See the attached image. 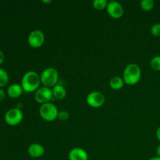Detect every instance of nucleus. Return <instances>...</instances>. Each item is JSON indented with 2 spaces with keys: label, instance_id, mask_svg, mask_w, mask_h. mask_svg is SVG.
<instances>
[{
  "label": "nucleus",
  "instance_id": "obj_1",
  "mask_svg": "<svg viewBox=\"0 0 160 160\" xmlns=\"http://www.w3.org/2000/svg\"><path fill=\"white\" fill-rule=\"evenodd\" d=\"M40 75L35 71H28L23 75L20 85L24 92H35L40 88Z\"/></svg>",
  "mask_w": 160,
  "mask_h": 160
},
{
  "label": "nucleus",
  "instance_id": "obj_2",
  "mask_svg": "<svg viewBox=\"0 0 160 160\" xmlns=\"http://www.w3.org/2000/svg\"><path fill=\"white\" fill-rule=\"evenodd\" d=\"M141 78H142V70L137 64H128L125 67L123 73V79L126 84L134 85L139 82Z\"/></svg>",
  "mask_w": 160,
  "mask_h": 160
},
{
  "label": "nucleus",
  "instance_id": "obj_3",
  "mask_svg": "<svg viewBox=\"0 0 160 160\" xmlns=\"http://www.w3.org/2000/svg\"><path fill=\"white\" fill-rule=\"evenodd\" d=\"M40 78L42 85L51 88L57 84L59 81V72L55 67H48L42 72Z\"/></svg>",
  "mask_w": 160,
  "mask_h": 160
},
{
  "label": "nucleus",
  "instance_id": "obj_4",
  "mask_svg": "<svg viewBox=\"0 0 160 160\" xmlns=\"http://www.w3.org/2000/svg\"><path fill=\"white\" fill-rule=\"evenodd\" d=\"M57 107L53 103L48 102L41 105L39 108V114L42 119L47 122H52L58 118Z\"/></svg>",
  "mask_w": 160,
  "mask_h": 160
},
{
  "label": "nucleus",
  "instance_id": "obj_5",
  "mask_svg": "<svg viewBox=\"0 0 160 160\" xmlns=\"http://www.w3.org/2000/svg\"><path fill=\"white\" fill-rule=\"evenodd\" d=\"M23 113L19 108H11L5 114V121L9 126H17L21 123Z\"/></svg>",
  "mask_w": 160,
  "mask_h": 160
},
{
  "label": "nucleus",
  "instance_id": "obj_6",
  "mask_svg": "<svg viewBox=\"0 0 160 160\" xmlns=\"http://www.w3.org/2000/svg\"><path fill=\"white\" fill-rule=\"evenodd\" d=\"M53 98L52 90L49 88L42 86L34 92V99L41 105L51 102Z\"/></svg>",
  "mask_w": 160,
  "mask_h": 160
},
{
  "label": "nucleus",
  "instance_id": "obj_7",
  "mask_svg": "<svg viewBox=\"0 0 160 160\" xmlns=\"http://www.w3.org/2000/svg\"><path fill=\"white\" fill-rule=\"evenodd\" d=\"M86 102L90 107L100 108L106 102V97L102 92L98 91H94L90 92L86 98Z\"/></svg>",
  "mask_w": 160,
  "mask_h": 160
},
{
  "label": "nucleus",
  "instance_id": "obj_8",
  "mask_svg": "<svg viewBox=\"0 0 160 160\" xmlns=\"http://www.w3.org/2000/svg\"><path fill=\"white\" fill-rule=\"evenodd\" d=\"M45 40V34L41 30H34L30 33L28 37V45L34 48H40L42 46Z\"/></svg>",
  "mask_w": 160,
  "mask_h": 160
},
{
  "label": "nucleus",
  "instance_id": "obj_9",
  "mask_svg": "<svg viewBox=\"0 0 160 160\" xmlns=\"http://www.w3.org/2000/svg\"><path fill=\"white\" fill-rule=\"evenodd\" d=\"M106 12L112 18L120 19L123 16L124 9H123V6L120 2L116 1H111L108 2Z\"/></svg>",
  "mask_w": 160,
  "mask_h": 160
},
{
  "label": "nucleus",
  "instance_id": "obj_10",
  "mask_svg": "<svg viewBox=\"0 0 160 160\" xmlns=\"http://www.w3.org/2000/svg\"><path fill=\"white\" fill-rule=\"evenodd\" d=\"M68 158L69 160H88V155L84 148L76 147L70 150Z\"/></svg>",
  "mask_w": 160,
  "mask_h": 160
},
{
  "label": "nucleus",
  "instance_id": "obj_11",
  "mask_svg": "<svg viewBox=\"0 0 160 160\" xmlns=\"http://www.w3.org/2000/svg\"><path fill=\"white\" fill-rule=\"evenodd\" d=\"M45 148L38 143H33L28 148V153L32 158H40L45 154Z\"/></svg>",
  "mask_w": 160,
  "mask_h": 160
},
{
  "label": "nucleus",
  "instance_id": "obj_12",
  "mask_svg": "<svg viewBox=\"0 0 160 160\" xmlns=\"http://www.w3.org/2000/svg\"><path fill=\"white\" fill-rule=\"evenodd\" d=\"M23 88L20 84H12L8 87L6 94L12 98H17L23 94Z\"/></svg>",
  "mask_w": 160,
  "mask_h": 160
},
{
  "label": "nucleus",
  "instance_id": "obj_13",
  "mask_svg": "<svg viewBox=\"0 0 160 160\" xmlns=\"http://www.w3.org/2000/svg\"><path fill=\"white\" fill-rule=\"evenodd\" d=\"M53 98L56 100H62L67 96V90L61 84H56L52 88Z\"/></svg>",
  "mask_w": 160,
  "mask_h": 160
},
{
  "label": "nucleus",
  "instance_id": "obj_14",
  "mask_svg": "<svg viewBox=\"0 0 160 160\" xmlns=\"http://www.w3.org/2000/svg\"><path fill=\"white\" fill-rule=\"evenodd\" d=\"M124 81L120 77H113L109 81V87L113 90H120L124 85Z\"/></svg>",
  "mask_w": 160,
  "mask_h": 160
},
{
  "label": "nucleus",
  "instance_id": "obj_15",
  "mask_svg": "<svg viewBox=\"0 0 160 160\" xmlns=\"http://www.w3.org/2000/svg\"><path fill=\"white\" fill-rule=\"evenodd\" d=\"M9 74L4 69L0 67V88L6 86L9 82Z\"/></svg>",
  "mask_w": 160,
  "mask_h": 160
},
{
  "label": "nucleus",
  "instance_id": "obj_16",
  "mask_svg": "<svg viewBox=\"0 0 160 160\" xmlns=\"http://www.w3.org/2000/svg\"><path fill=\"white\" fill-rule=\"evenodd\" d=\"M154 5L153 0H142L140 2V7L144 11H150L153 9Z\"/></svg>",
  "mask_w": 160,
  "mask_h": 160
},
{
  "label": "nucleus",
  "instance_id": "obj_17",
  "mask_svg": "<svg viewBox=\"0 0 160 160\" xmlns=\"http://www.w3.org/2000/svg\"><path fill=\"white\" fill-rule=\"evenodd\" d=\"M108 5V2L106 0H95L93 2V7L96 10H102L106 9Z\"/></svg>",
  "mask_w": 160,
  "mask_h": 160
},
{
  "label": "nucleus",
  "instance_id": "obj_18",
  "mask_svg": "<svg viewBox=\"0 0 160 160\" xmlns=\"http://www.w3.org/2000/svg\"><path fill=\"white\" fill-rule=\"evenodd\" d=\"M150 67L153 70L160 71V56H156L150 61Z\"/></svg>",
  "mask_w": 160,
  "mask_h": 160
},
{
  "label": "nucleus",
  "instance_id": "obj_19",
  "mask_svg": "<svg viewBox=\"0 0 160 160\" xmlns=\"http://www.w3.org/2000/svg\"><path fill=\"white\" fill-rule=\"evenodd\" d=\"M151 34L156 38L160 37V23H154L152 26Z\"/></svg>",
  "mask_w": 160,
  "mask_h": 160
},
{
  "label": "nucleus",
  "instance_id": "obj_20",
  "mask_svg": "<svg viewBox=\"0 0 160 160\" xmlns=\"http://www.w3.org/2000/svg\"><path fill=\"white\" fill-rule=\"evenodd\" d=\"M70 117V114L66 110H61L59 111V113H58V119L62 121H67V120Z\"/></svg>",
  "mask_w": 160,
  "mask_h": 160
},
{
  "label": "nucleus",
  "instance_id": "obj_21",
  "mask_svg": "<svg viewBox=\"0 0 160 160\" xmlns=\"http://www.w3.org/2000/svg\"><path fill=\"white\" fill-rule=\"evenodd\" d=\"M6 92L2 88H0V102L4 100V98H6Z\"/></svg>",
  "mask_w": 160,
  "mask_h": 160
},
{
  "label": "nucleus",
  "instance_id": "obj_22",
  "mask_svg": "<svg viewBox=\"0 0 160 160\" xmlns=\"http://www.w3.org/2000/svg\"><path fill=\"white\" fill-rule=\"evenodd\" d=\"M5 60V54L2 50H0V66L3 63Z\"/></svg>",
  "mask_w": 160,
  "mask_h": 160
},
{
  "label": "nucleus",
  "instance_id": "obj_23",
  "mask_svg": "<svg viewBox=\"0 0 160 160\" xmlns=\"http://www.w3.org/2000/svg\"><path fill=\"white\" fill-rule=\"evenodd\" d=\"M156 156H158V157H160V144L159 145L157 146V148H156Z\"/></svg>",
  "mask_w": 160,
  "mask_h": 160
},
{
  "label": "nucleus",
  "instance_id": "obj_24",
  "mask_svg": "<svg viewBox=\"0 0 160 160\" xmlns=\"http://www.w3.org/2000/svg\"><path fill=\"white\" fill-rule=\"evenodd\" d=\"M156 137H157L158 140L160 142V127H159L158 129L156 130Z\"/></svg>",
  "mask_w": 160,
  "mask_h": 160
},
{
  "label": "nucleus",
  "instance_id": "obj_25",
  "mask_svg": "<svg viewBox=\"0 0 160 160\" xmlns=\"http://www.w3.org/2000/svg\"><path fill=\"white\" fill-rule=\"evenodd\" d=\"M148 160H160V157H158V156H155V157L150 158Z\"/></svg>",
  "mask_w": 160,
  "mask_h": 160
},
{
  "label": "nucleus",
  "instance_id": "obj_26",
  "mask_svg": "<svg viewBox=\"0 0 160 160\" xmlns=\"http://www.w3.org/2000/svg\"><path fill=\"white\" fill-rule=\"evenodd\" d=\"M42 2L43 3H51V0H42Z\"/></svg>",
  "mask_w": 160,
  "mask_h": 160
}]
</instances>
